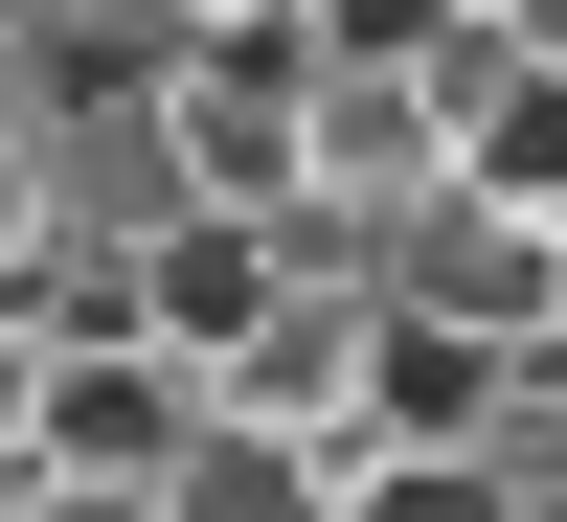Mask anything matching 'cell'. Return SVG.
<instances>
[{
	"instance_id": "obj_7",
	"label": "cell",
	"mask_w": 567,
	"mask_h": 522,
	"mask_svg": "<svg viewBox=\"0 0 567 522\" xmlns=\"http://www.w3.org/2000/svg\"><path fill=\"white\" fill-rule=\"evenodd\" d=\"M341 522H523L499 454H341Z\"/></svg>"
},
{
	"instance_id": "obj_6",
	"label": "cell",
	"mask_w": 567,
	"mask_h": 522,
	"mask_svg": "<svg viewBox=\"0 0 567 522\" xmlns=\"http://www.w3.org/2000/svg\"><path fill=\"white\" fill-rule=\"evenodd\" d=\"M159 522H341V454H272V432L205 409V432L159 454Z\"/></svg>"
},
{
	"instance_id": "obj_2",
	"label": "cell",
	"mask_w": 567,
	"mask_h": 522,
	"mask_svg": "<svg viewBox=\"0 0 567 522\" xmlns=\"http://www.w3.org/2000/svg\"><path fill=\"white\" fill-rule=\"evenodd\" d=\"M296 136H318V45H159V160L205 227H296Z\"/></svg>"
},
{
	"instance_id": "obj_5",
	"label": "cell",
	"mask_w": 567,
	"mask_h": 522,
	"mask_svg": "<svg viewBox=\"0 0 567 522\" xmlns=\"http://www.w3.org/2000/svg\"><path fill=\"white\" fill-rule=\"evenodd\" d=\"M182 432H205V387H182L159 341H45V409H23V478H159Z\"/></svg>"
},
{
	"instance_id": "obj_3",
	"label": "cell",
	"mask_w": 567,
	"mask_h": 522,
	"mask_svg": "<svg viewBox=\"0 0 567 522\" xmlns=\"http://www.w3.org/2000/svg\"><path fill=\"white\" fill-rule=\"evenodd\" d=\"M272 296H318V250H296V227H205V205H182V227H159V250H136V273H114V341H159V364H182V387H205V364H227V341H250V318H272Z\"/></svg>"
},
{
	"instance_id": "obj_1",
	"label": "cell",
	"mask_w": 567,
	"mask_h": 522,
	"mask_svg": "<svg viewBox=\"0 0 567 522\" xmlns=\"http://www.w3.org/2000/svg\"><path fill=\"white\" fill-rule=\"evenodd\" d=\"M363 318H409V341H477V364H545L567 341V227H523V205H477V182H432V205L386 227V250L341 273Z\"/></svg>"
},
{
	"instance_id": "obj_4",
	"label": "cell",
	"mask_w": 567,
	"mask_h": 522,
	"mask_svg": "<svg viewBox=\"0 0 567 522\" xmlns=\"http://www.w3.org/2000/svg\"><path fill=\"white\" fill-rule=\"evenodd\" d=\"M205 409H227V432H272V454H363V296H341V273L272 296L250 341L205 364Z\"/></svg>"
},
{
	"instance_id": "obj_8",
	"label": "cell",
	"mask_w": 567,
	"mask_h": 522,
	"mask_svg": "<svg viewBox=\"0 0 567 522\" xmlns=\"http://www.w3.org/2000/svg\"><path fill=\"white\" fill-rule=\"evenodd\" d=\"M0 522H159V478H0Z\"/></svg>"
},
{
	"instance_id": "obj_9",
	"label": "cell",
	"mask_w": 567,
	"mask_h": 522,
	"mask_svg": "<svg viewBox=\"0 0 567 522\" xmlns=\"http://www.w3.org/2000/svg\"><path fill=\"white\" fill-rule=\"evenodd\" d=\"M0 273H45V205H23V91H0Z\"/></svg>"
},
{
	"instance_id": "obj_10",
	"label": "cell",
	"mask_w": 567,
	"mask_h": 522,
	"mask_svg": "<svg viewBox=\"0 0 567 522\" xmlns=\"http://www.w3.org/2000/svg\"><path fill=\"white\" fill-rule=\"evenodd\" d=\"M23 409H45V341L0 318V478H23Z\"/></svg>"
}]
</instances>
